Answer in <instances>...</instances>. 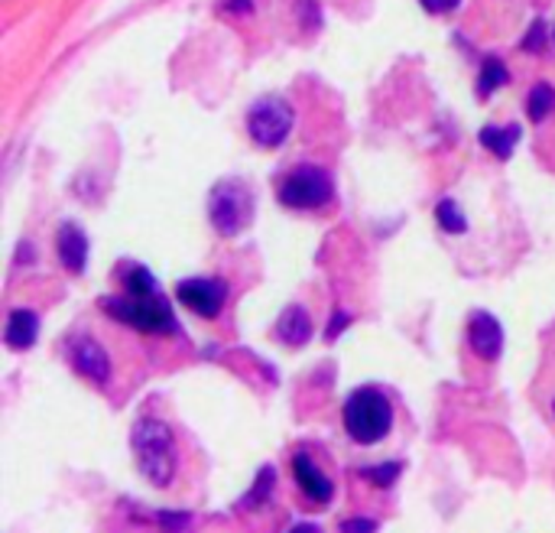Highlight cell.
<instances>
[{
    "label": "cell",
    "mask_w": 555,
    "mask_h": 533,
    "mask_svg": "<svg viewBox=\"0 0 555 533\" xmlns=\"http://www.w3.org/2000/svg\"><path fill=\"white\" fill-rule=\"evenodd\" d=\"M345 530H377V521H364V517H358V521H345Z\"/></svg>",
    "instance_id": "obj_23"
},
{
    "label": "cell",
    "mask_w": 555,
    "mask_h": 533,
    "mask_svg": "<svg viewBox=\"0 0 555 533\" xmlns=\"http://www.w3.org/2000/svg\"><path fill=\"white\" fill-rule=\"evenodd\" d=\"M400 472H403V465H400V462H393V465L386 462V465L364 468V478H370V481H374V485H380V488H390L396 481V475H400Z\"/></svg>",
    "instance_id": "obj_18"
},
{
    "label": "cell",
    "mask_w": 555,
    "mask_h": 533,
    "mask_svg": "<svg viewBox=\"0 0 555 533\" xmlns=\"http://www.w3.org/2000/svg\"><path fill=\"white\" fill-rule=\"evenodd\" d=\"M274 468H264V478H257V485H254V491H250V495H244L241 497V505L244 507H254V501L257 497H260V501H264L266 495H270V488H274Z\"/></svg>",
    "instance_id": "obj_20"
},
{
    "label": "cell",
    "mask_w": 555,
    "mask_h": 533,
    "mask_svg": "<svg viewBox=\"0 0 555 533\" xmlns=\"http://www.w3.org/2000/svg\"><path fill=\"white\" fill-rule=\"evenodd\" d=\"M429 13H452V10L462 7V0H419Z\"/></svg>",
    "instance_id": "obj_21"
},
{
    "label": "cell",
    "mask_w": 555,
    "mask_h": 533,
    "mask_svg": "<svg viewBox=\"0 0 555 533\" xmlns=\"http://www.w3.org/2000/svg\"><path fill=\"white\" fill-rule=\"evenodd\" d=\"M435 221H439V228L448 231V235H464V231H468V219H464V211L458 209L455 199H442L435 205Z\"/></svg>",
    "instance_id": "obj_17"
},
{
    "label": "cell",
    "mask_w": 555,
    "mask_h": 533,
    "mask_svg": "<svg viewBox=\"0 0 555 533\" xmlns=\"http://www.w3.org/2000/svg\"><path fill=\"white\" fill-rule=\"evenodd\" d=\"M519 137H523L519 124H507V127L488 124L484 131H480V143H484V150H490L497 160H510V156H513Z\"/></svg>",
    "instance_id": "obj_14"
},
{
    "label": "cell",
    "mask_w": 555,
    "mask_h": 533,
    "mask_svg": "<svg viewBox=\"0 0 555 533\" xmlns=\"http://www.w3.org/2000/svg\"><path fill=\"white\" fill-rule=\"evenodd\" d=\"M546 39H549L546 20H536V23L529 27L527 39H523V49H527V52H543V49H546Z\"/></svg>",
    "instance_id": "obj_19"
},
{
    "label": "cell",
    "mask_w": 555,
    "mask_h": 533,
    "mask_svg": "<svg viewBox=\"0 0 555 533\" xmlns=\"http://www.w3.org/2000/svg\"><path fill=\"white\" fill-rule=\"evenodd\" d=\"M345 429L361 446H374L393 429V403L377 387H361L345 400Z\"/></svg>",
    "instance_id": "obj_3"
},
{
    "label": "cell",
    "mask_w": 555,
    "mask_h": 533,
    "mask_svg": "<svg viewBox=\"0 0 555 533\" xmlns=\"http://www.w3.org/2000/svg\"><path fill=\"white\" fill-rule=\"evenodd\" d=\"M552 410H555V403H552Z\"/></svg>",
    "instance_id": "obj_25"
},
{
    "label": "cell",
    "mask_w": 555,
    "mask_h": 533,
    "mask_svg": "<svg viewBox=\"0 0 555 533\" xmlns=\"http://www.w3.org/2000/svg\"><path fill=\"white\" fill-rule=\"evenodd\" d=\"M527 115H529V121H536V124H543L549 115H555V85L539 82V85L529 88Z\"/></svg>",
    "instance_id": "obj_15"
},
{
    "label": "cell",
    "mask_w": 555,
    "mask_h": 533,
    "mask_svg": "<svg viewBox=\"0 0 555 533\" xmlns=\"http://www.w3.org/2000/svg\"><path fill=\"white\" fill-rule=\"evenodd\" d=\"M39 338V315L33 309H13L7 315V329H4V345L10 352H27Z\"/></svg>",
    "instance_id": "obj_12"
},
{
    "label": "cell",
    "mask_w": 555,
    "mask_h": 533,
    "mask_svg": "<svg viewBox=\"0 0 555 533\" xmlns=\"http://www.w3.org/2000/svg\"><path fill=\"white\" fill-rule=\"evenodd\" d=\"M468 345L480 362H497L503 352V329H500L497 315L474 313L468 319Z\"/></svg>",
    "instance_id": "obj_8"
},
{
    "label": "cell",
    "mask_w": 555,
    "mask_h": 533,
    "mask_svg": "<svg viewBox=\"0 0 555 533\" xmlns=\"http://www.w3.org/2000/svg\"><path fill=\"white\" fill-rule=\"evenodd\" d=\"M176 299L202 319H218L227 303V283L218 276H188L176 286Z\"/></svg>",
    "instance_id": "obj_7"
},
{
    "label": "cell",
    "mask_w": 555,
    "mask_h": 533,
    "mask_svg": "<svg viewBox=\"0 0 555 533\" xmlns=\"http://www.w3.org/2000/svg\"><path fill=\"white\" fill-rule=\"evenodd\" d=\"M131 446L137 456V468L143 478L156 488H170L176 472H179V452H176V436L163 419L143 417L133 423Z\"/></svg>",
    "instance_id": "obj_1"
},
{
    "label": "cell",
    "mask_w": 555,
    "mask_h": 533,
    "mask_svg": "<svg viewBox=\"0 0 555 533\" xmlns=\"http://www.w3.org/2000/svg\"><path fill=\"white\" fill-rule=\"evenodd\" d=\"M72 364H75L78 374H85L88 381H94V384L111 381V358H107V352H104L98 342H91V338L75 342V348H72Z\"/></svg>",
    "instance_id": "obj_10"
},
{
    "label": "cell",
    "mask_w": 555,
    "mask_h": 533,
    "mask_svg": "<svg viewBox=\"0 0 555 533\" xmlns=\"http://www.w3.org/2000/svg\"><path fill=\"white\" fill-rule=\"evenodd\" d=\"M292 478H296V485L302 488V495L309 497L312 505H331V497H335V485H331V478L321 472L315 462H312L305 452L292 458Z\"/></svg>",
    "instance_id": "obj_9"
},
{
    "label": "cell",
    "mask_w": 555,
    "mask_h": 533,
    "mask_svg": "<svg viewBox=\"0 0 555 533\" xmlns=\"http://www.w3.org/2000/svg\"><path fill=\"white\" fill-rule=\"evenodd\" d=\"M56 251L68 274H82L88 266V238H85V231L78 228V225H72V221H66V225L59 228Z\"/></svg>",
    "instance_id": "obj_11"
},
{
    "label": "cell",
    "mask_w": 555,
    "mask_h": 533,
    "mask_svg": "<svg viewBox=\"0 0 555 533\" xmlns=\"http://www.w3.org/2000/svg\"><path fill=\"white\" fill-rule=\"evenodd\" d=\"M101 309L111 319L131 325V329H140V332L150 335L179 332L176 313H172V306L166 303V296L160 290H153V293H131V290H123L121 296H104Z\"/></svg>",
    "instance_id": "obj_2"
},
{
    "label": "cell",
    "mask_w": 555,
    "mask_h": 533,
    "mask_svg": "<svg viewBox=\"0 0 555 533\" xmlns=\"http://www.w3.org/2000/svg\"><path fill=\"white\" fill-rule=\"evenodd\" d=\"M331 322H335V325L329 329V335H325V338H329V342H335V335H338L341 329L348 325V315H345V313H335V319H331Z\"/></svg>",
    "instance_id": "obj_22"
},
{
    "label": "cell",
    "mask_w": 555,
    "mask_h": 533,
    "mask_svg": "<svg viewBox=\"0 0 555 533\" xmlns=\"http://www.w3.org/2000/svg\"><path fill=\"white\" fill-rule=\"evenodd\" d=\"M276 338L286 342L289 348H302L312 338V319L302 306H286V313L276 322Z\"/></svg>",
    "instance_id": "obj_13"
},
{
    "label": "cell",
    "mask_w": 555,
    "mask_h": 533,
    "mask_svg": "<svg viewBox=\"0 0 555 533\" xmlns=\"http://www.w3.org/2000/svg\"><path fill=\"white\" fill-rule=\"evenodd\" d=\"M208 219L221 238H234L254 219V192L241 179H221L208 195Z\"/></svg>",
    "instance_id": "obj_5"
},
{
    "label": "cell",
    "mask_w": 555,
    "mask_h": 533,
    "mask_svg": "<svg viewBox=\"0 0 555 533\" xmlns=\"http://www.w3.org/2000/svg\"><path fill=\"white\" fill-rule=\"evenodd\" d=\"M276 199L280 205L292 211H315L325 209L331 199H335V179L329 176V170L321 166H309L302 163L289 176H282L280 186H276Z\"/></svg>",
    "instance_id": "obj_4"
},
{
    "label": "cell",
    "mask_w": 555,
    "mask_h": 533,
    "mask_svg": "<svg viewBox=\"0 0 555 533\" xmlns=\"http://www.w3.org/2000/svg\"><path fill=\"white\" fill-rule=\"evenodd\" d=\"M510 82V72L507 66L500 62V59H484V66H480V76H478V98H490L494 91Z\"/></svg>",
    "instance_id": "obj_16"
},
{
    "label": "cell",
    "mask_w": 555,
    "mask_h": 533,
    "mask_svg": "<svg viewBox=\"0 0 555 533\" xmlns=\"http://www.w3.org/2000/svg\"><path fill=\"white\" fill-rule=\"evenodd\" d=\"M292 124H296L292 105L276 95L260 98V101L247 111V133H250V140H254L257 147H264V150L280 147L292 133Z\"/></svg>",
    "instance_id": "obj_6"
},
{
    "label": "cell",
    "mask_w": 555,
    "mask_h": 533,
    "mask_svg": "<svg viewBox=\"0 0 555 533\" xmlns=\"http://www.w3.org/2000/svg\"><path fill=\"white\" fill-rule=\"evenodd\" d=\"M225 7H241V13H250V10H254V0H227Z\"/></svg>",
    "instance_id": "obj_24"
}]
</instances>
